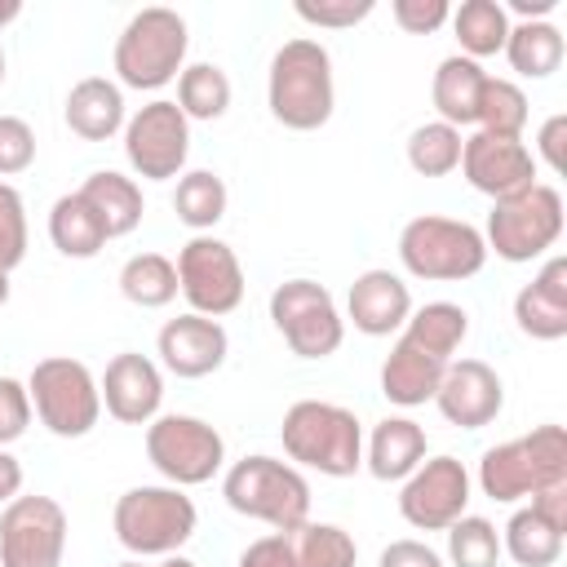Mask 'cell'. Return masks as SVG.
<instances>
[{"label":"cell","mask_w":567,"mask_h":567,"mask_svg":"<svg viewBox=\"0 0 567 567\" xmlns=\"http://www.w3.org/2000/svg\"><path fill=\"white\" fill-rule=\"evenodd\" d=\"M22 13V0H0V27H9Z\"/></svg>","instance_id":"49"},{"label":"cell","mask_w":567,"mask_h":567,"mask_svg":"<svg viewBox=\"0 0 567 567\" xmlns=\"http://www.w3.org/2000/svg\"><path fill=\"white\" fill-rule=\"evenodd\" d=\"M461 146H465L461 128H452L443 120H430V124H416L408 133V164L421 177H447V173L461 168Z\"/></svg>","instance_id":"36"},{"label":"cell","mask_w":567,"mask_h":567,"mask_svg":"<svg viewBox=\"0 0 567 567\" xmlns=\"http://www.w3.org/2000/svg\"><path fill=\"white\" fill-rule=\"evenodd\" d=\"M120 567H146V563H142V558H128V563H120Z\"/></svg>","instance_id":"52"},{"label":"cell","mask_w":567,"mask_h":567,"mask_svg":"<svg viewBox=\"0 0 567 567\" xmlns=\"http://www.w3.org/2000/svg\"><path fill=\"white\" fill-rule=\"evenodd\" d=\"M221 496L235 514L257 518L275 532H288L297 523L310 518V483L292 461L252 452L244 461H235L221 478Z\"/></svg>","instance_id":"6"},{"label":"cell","mask_w":567,"mask_h":567,"mask_svg":"<svg viewBox=\"0 0 567 567\" xmlns=\"http://www.w3.org/2000/svg\"><path fill=\"white\" fill-rule=\"evenodd\" d=\"M452 35L461 44V58H496L505 49V35H509V13L501 9V0H461L452 9Z\"/></svg>","instance_id":"31"},{"label":"cell","mask_w":567,"mask_h":567,"mask_svg":"<svg viewBox=\"0 0 567 567\" xmlns=\"http://www.w3.org/2000/svg\"><path fill=\"white\" fill-rule=\"evenodd\" d=\"M97 390H102V408L120 425H151L164 403V372L155 359L137 350H120L97 377Z\"/></svg>","instance_id":"19"},{"label":"cell","mask_w":567,"mask_h":567,"mask_svg":"<svg viewBox=\"0 0 567 567\" xmlns=\"http://www.w3.org/2000/svg\"><path fill=\"white\" fill-rule=\"evenodd\" d=\"M31 425V394L27 381L18 377H0V447L18 443Z\"/></svg>","instance_id":"42"},{"label":"cell","mask_w":567,"mask_h":567,"mask_svg":"<svg viewBox=\"0 0 567 567\" xmlns=\"http://www.w3.org/2000/svg\"><path fill=\"white\" fill-rule=\"evenodd\" d=\"M80 195H84V204L97 213L106 239H124V235H133V230L142 226L146 199H142V186H137L133 177H124V173H115V168H97V173L84 177Z\"/></svg>","instance_id":"26"},{"label":"cell","mask_w":567,"mask_h":567,"mask_svg":"<svg viewBox=\"0 0 567 567\" xmlns=\"http://www.w3.org/2000/svg\"><path fill=\"white\" fill-rule=\"evenodd\" d=\"M270 323L297 359H328L346 341L337 297L315 279H284L270 292Z\"/></svg>","instance_id":"11"},{"label":"cell","mask_w":567,"mask_h":567,"mask_svg":"<svg viewBox=\"0 0 567 567\" xmlns=\"http://www.w3.org/2000/svg\"><path fill=\"white\" fill-rule=\"evenodd\" d=\"M159 567H199V563H190V558H186V554H168V558H164V563H159Z\"/></svg>","instance_id":"50"},{"label":"cell","mask_w":567,"mask_h":567,"mask_svg":"<svg viewBox=\"0 0 567 567\" xmlns=\"http://www.w3.org/2000/svg\"><path fill=\"white\" fill-rule=\"evenodd\" d=\"M447 563L452 567H496L501 563V532L483 514H461L447 527Z\"/></svg>","instance_id":"38"},{"label":"cell","mask_w":567,"mask_h":567,"mask_svg":"<svg viewBox=\"0 0 567 567\" xmlns=\"http://www.w3.org/2000/svg\"><path fill=\"white\" fill-rule=\"evenodd\" d=\"M239 567H297V563H292L288 536H284V532H270V536H257V540L239 554Z\"/></svg>","instance_id":"46"},{"label":"cell","mask_w":567,"mask_h":567,"mask_svg":"<svg viewBox=\"0 0 567 567\" xmlns=\"http://www.w3.org/2000/svg\"><path fill=\"white\" fill-rule=\"evenodd\" d=\"M226 182L213 173V168H190L177 177V190H173V213L182 226H190L195 235H208L221 217H226Z\"/></svg>","instance_id":"32"},{"label":"cell","mask_w":567,"mask_h":567,"mask_svg":"<svg viewBox=\"0 0 567 567\" xmlns=\"http://www.w3.org/2000/svg\"><path fill=\"white\" fill-rule=\"evenodd\" d=\"M563 239V195L545 182H532L527 190H514L505 199H492L483 244L501 261H536Z\"/></svg>","instance_id":"8"},{"label":"cell","mask_w":567,"mask_h":567,"mask_svg":"<svg viewBox=\"0 0 567 567\" xmlns=\"http://www.w3.org/2000/svg\"><path fill=\"white\" fill-rule=\"evenodd\" d=\"M532 159H545L549 173H563V168H567V115H563V111H554V115L540 124V133H536V155H532Z\"/></svg>","instance_id":"44"},{"label":"cell","mask_w":567,"mask_h":567,"mask_svg":"<svg viewBox=\"0 0 567 567\" xmlns=\"http://www.w3.org/2000/svg\"><path fill=\"white\" fill-rule=\"evenodd\" d=\"M4 301H9V275L0 270V306H4Z\"/></svg>","instance_id":"51"},{"label":"cell","mask_w":567,"mask_h":567,"mask_svg":"<svg viewBox=\"0 0 567 567\" xmlns=\"http://www.w3.org/2000/svg\"><path fill=\"white\" fill-rule=\"evenodd\" d=\"M399 337H408L421 350H430V354H439V359L452 363L456 350L470 337V310L456 306V301H425V306H416L408 315V323L399 328Z\"/></svg>","instance_id":"29"},{"label":"cell","mask_w":567,"mask_h":567,"mask_svg":"<svg viewBox=\"0 0 567 567\" xmlns=\"http://www.w3.org/2000/svg\"><path fill=\"white\" fill-rule=\"evenodd\" d=\"M186 49H190V31H186V18L177 9H164V4L137 9L124 22V31L115 35V53H111L115 84L137 89V93H155L182 75Z\"/></svg>","instance_id":"3"},{"label":"cell","mask_w":567,"mask_h":567,"mask_svg":"<svg viewBox=\"0 0 567 567\" xmlns=\"http://www.w3.org/2000/svg\"><path fill=\"white\" fill-rule=\"evenodd\" d=\"M408 315H412V292L394 270L372 266V270L354 275L350 292H346V319L354 323V332L390 337L408 323Z\"/></svg>","instance_id":"20"},{"label":"cell","mask_w":567,"mask_h":567,"mask_svg":"<svg viewBox=\"0 0 567 567\" xmlns=\"http://www.w3.org/2000/svg\"><path fill=\"white\" fill-rule=\"evenodd\" d=\"M62 120L84 142H111L128 124L124 89L115 80H106V75H84V80L71 84V93L62 102Z\"/></svg>","instance_id":"22"},{"label":"cell","mask_w":567,"mask_h":567,"mask_svg":"<svg viewBox=\"0 0 567 567\" xmlns=\"http://www.w3.org/2000/svg\"><path fill=\"white\" fill-rule=\"evenodd\" d=\"M377 4L372 0H297L292 13L310 27H323V31H346L354 22H363Z\"/></svg>","instance_id":"40"},{"label":"cell","mask_w":567,"mask_h":567,"mask_svg":"<svg viewBox=\"0 0 567 567\" xmlns=\"http://www.w3.org/2000/svg\"><path fill=\"white\" fill-rule=\"evenodd\" d=\"M474 478L456 456H425L399 487V514L416 532H447L461 514H470Z\"/></svg>","instance_id":"14"},{"label":"cell","mask_w":567,"mask_h":567,"mask_svg":"<svg viewBox=\"0 0 567 567\" xmlns=\"http://www.w3.org/2000/svg\"><path fill=\"white\" fill-rule=\"evenodd\" d=\"M540 518H549L554 527H563L567 532V483H558V487H545V492H536L532 501H527Z\"/></svg>","instance_id":"47"},{"label":"cell","mask_w":567,"mask_h":567,"mask_svg":"<svg viewBox=\"0 0 567 567\" xmlns=\"http://www.w3.org/2000/svg\"><path fill=\"white\" fill-rule=\"evenodd\" d=\"M434 408L443 412L447 425L483 430L505 408V381L483 359H452L443 381H439V390H434Z\"/></svg>","instance_id":"17"},{"label":"cell","mask_w":567,"mask_h":567,"mask_svg":"<svg viewBox=\"0 0 567 567\" xmlns=\"http://www.w3.org/2000/svg\"><path fill=\"white\" fill-rule=\"evenodd\" d=\"M35 164V128L22 115H0V177H18Z\"/></svg>","instance_id":"41"},{"label":"cell","mask_w":567,"mask_h":567,"mask_svg":"<svg viewBox=\"0 0 567 567\" xmlns=\"http://www.w3.org/2000/svg\"><path fill=\"white\" fill-rule=\"evenodd\" d=\"M505 62L523 75V80H545L563 66L567 58V40L554 22H509V35H505Z\"/></svg>","instance_id":"27"},{"label":"cell","mask_w":567,"mask_h":567,"mask_svg":"<svg viewBox=\"0 0 567 567\" xmlns=\"http://www.w3.org/2000/svg\"><path fill=\"white\" fill-rule=\"evenodd\" d=\"M425 461V430L412 416H385L363 443V465L381 483H403Z\"/></svg>","instance_id":"24"},{"label":"cell","mask_w":567,"mask_h":567,"mask_svg":"<svg viewBox=\"0 0 567 567\" xmlns=\"http://www.w3.org/2000/svg\"><path fill=\"white\" fill-rule=\"evenodd\" d=\"M279 439L297 470H319L328 478H350L363 470V425L341 403L297 399L284 412Z\"/></svg>","instance_id":"2"},{"label":"cell","mask_w":567,"mask_h":567,"mask_svg":"<svg viewBox=\"0 0 567 567\" xmlns=\"http://www.w3.org/2000/svg\"><path fill=\"white\" fill-rule=\"evenodd\" d=\"M0 84H4V49H0Z\"/></svg>","instance_id":"53"},{"label":"cell","mask_w":567,"mask_h":567,"mask_svg":"<svg viewBox=\"0 0 567 567\" xmlns=\"http://www.w3.org/2000/svg\"><path fill=\"white\" fill-rule=\"evenodd\" d=\"M199 509L173 483H142L115 501L111 527L133 558H168L195 536Z\"/></svg>","instance_id":"5"},{"label":"cell","mask_w":567,"mask_h":567,"mask_svg":"<svg viewBox=\"0 0 567 567\" xmlns=\"http://www.w3.org/2000/svg\"><path fill=\"white\" fill-rule=\"evenodd\" d=\"M284 536H288L297 567H354V558H359L354 536L337 523H310L306 518V523L288 527Z\"/></svg>","instance_id":"33"},{"label":"cell","mask_w":567,"mask_h":567,"mask_svg":"<svg viewBox=\"0 0 567 567\" xmlns=\"http://www.w3.org/2000/svg\"><path fill=\"white\" fill-rule=\"evenodd\" d=\"M120 292L142 306V310H159L177 297V266L164 252H133L120 266Z\"/></svg>","instance_id":"34"},{"label":"cell","mask_w":567,"mask_h":567,"mask_svg":"<svg viewBox=\"0 0 567 567\" xmlns=\"http://www.w3.org/2000/svg\"><path fill=\"white\" fill-rule=\"evenodd\" d=\"M27 394H31V412L40 416V425L58 439H84L102 416L97 377L89 372V363L71 354L40 359L27 377Z\"/></svg>","instance_id":"9"},{"label":"cell","mask_w":567,"mask_h":567,"mask_svg":"<svg viewBox=\"0 0 567 567\" xmlns=\"http://www.w3.org/2000/svg\"><path fill=\"white\" fill-rule=\"evenodd\" d=\"M390 13L399 22V31H408V35H434L452 18V4L447 0H394Z\"/></svg>","instance_id":"43"},{"label":"cell","mask_w":567,"mask_h":567,"mask_svg":"<svg viewBox=\"0 0 567 567\" xmlns=\"http://www.w3.org/2000/svg\"><path fill=\"white\" fill-rule=\"evenodd\" d=\"M49 239L62 257H75V261H89L106 248V230L97 221V213L84 204L80 190L71 195H58L53 208H49Z\"/></svg>","instance_id":"28"},{"label":"cell","mask_w":567,"mask_h":567,"mask_svg":"<svg viewBox=\"0 0 567 567\" xmlns=\"http://www.w3.org/2000/svg\"><path fill=\"white\" fill-rule=\"evenodd\" d=\"M266 106L292 133H315L332 120L337 84H332V53L310 40H284L266 71Z\"/></svg>","instance_id":"1"},{"label":"cell","mask_w":567,"mask_h":567,"mask_svg":"<svg viewBox=\"0 0 567 567\" xmlns=\"http://www.w3.org/2000/svg\"><path fill=\"white\" fill-rule=\"evenodd\" d=\"M155 354L159 368L182 377V381H199L208 372H217L230 354V337L221 328V319H204V315H177L159 328L155 337Z\"/></svg>","instance_id":"18"},{"label":"cell","mask_w":567,"mask_h":567,"mask_svg":"<svg viewBox=\"0 0 567 567\" xmlns=\"http://www.w3.org/2000/svg\"><path fill=\"white\" fill-rule=\"evenodd\" d=\"M146 461L173 487H199L226 465V439L204 416L164 412L146 425Z\"/></svg>","instance_id":"10"},{"label":"cell","mask_w":567,"mask_h":567,"mask_svg":"<svg viewBox=\"0 0 567 567\" xmlns=\"http://www.w3.org/2000/svg\"><path fill=\"white\" fill-rule=\"evenodd\" d=\"M483 84H487L483 62L461 58V53L443 58V62L434 66V80H430V102H434L439 120H443V124H452V128L474 124V120H478Z\"/></svg>","instance_id":"25"},{"label":"cell","mask_w":567,"mask_h":567,"mask_svg":"<svg viewBox=\"0 0 567 567\" xmlns=\"http://www.w3.org/2000/svg\"><path fill=\"white\" fill-rule=\"evenodd\" d=\"M447 372V359L421 350L416 341L399 337L381 363V394L394 403V408H421V403H434V390Z\"/></svg>","instance_id":"23"},{"label":"cell","mask_w":567,"mask_h":567,"mask_svg":"<svg viewBox=\"0 0 567 567\" xmlns=\"http://www.w3.org/2000/svg\"><path fill=\"white\" fill-rule=\"evenodd\" d=\"M527 93L514 84V80H501V75H487L483 84V97H478V133H496V137H523L527 128Z\"/></svg>","instance_id":"37"},{"label":"cell","mask_w":567,"mask_h":567,"mask_svg":"<svg viewBox=\"0 0 567 567\" xmlns=\"http://www.w3.org/2000/svg\"><path fill=\"white\" fill-rule=\"evenodd\" d=\"M27 257V204L18 186L0 182V270L9 275Z\"/></svg>","instance_id":"39"},{"label":"cell","mask_w":567,"mask_h":567,"mask_svg":"<svg viewBox=\"0 0 567 567\" xmlns=\"http://www.w3.org/2000/svg\"><path fill=\"white\" fill-rule=\"evenodd\" d=\"M177 111L186 120H221L230 111V75L217 62H190L177 75Z\"/></svg>","instance_id":"35"},{"label":"cell","mask_w":567,"mask_h":567,"mask_svg":"<svg viewBox=\"0 0 567 567\" xmlns=\"http://www.w3.org/2000/svg\"><path fill=\"white\" fill-rule=\"evenodd\" d=\"M514 323L532 341H563L567 337V257H545L532 284L514 297Z\"/></svg>","instance_id":"21"},{"label":"cell","mask_w":567,"mask_h":567,"mask_svg":"<svg viewBox=\"0 0 567 567\" xmlns=\"http://www.w3.org/2000/svg\"><path fill=\"white\" fill-rule=\"evenodd\" d=\"M563 536H567L563 527H554L532 505H523L501 527V554H509L518 567H554L563 558Z\"/></svg>","instance_id":"30"},{"label":"cell","mask_w":567,"mask_h":567,"mask_svg":"<svg viewBox=\"0 0 567 567\" xmlns=\"http://www.w3.org/2000/svg\"><path fill=\"white\" fill-rule=\"evenodd\" d=\"M377 567H447L439 549H430L425 540L416 536H403V540H390L377 558Z\"/></svg>","instance_id":"45"},{"label":"cell","mask_w":567,"mask_h":567,"mask_svg":"<svg viewBox=\"0 0 567 567\" xmlns=\"http://www.w3.org/2000/svg\"><path fill=\"white\" fill-rule=\"evenodd\" d=\"M399 261L412 279L461 284L487 266V244H483V230L470 221L421 213L399 230Z\"/></svg>","instance_id":"7"},{"label":"cell","mask_w":567,"mask_h":567,"mask_svg":"<svg viewBox=\"0 0 567 567\" xmlns=\"http://www.w3.org/2000/svg\"><path fill=\"white\" fill-rule=\"evenodd\" d=\"M66 509L53 496H18L0 509V567H62Z\"/></svg>","instance_id":"15"},{"label":"cell","mask_w":567,"mask_h":567,"mask_svg":"<svg viewBox=\"0 0 567 567\" xmlns=\"http://www.w3.org/2000/svg\"><path fill=\"white\" fill-rule=\"evenodd\" d=\"M461 173L465 182L487 195L505 199L514 190H527L536 182V159L523 137H496V133H474L461 146Z\"/></svg>","instance_id":"16"},{"label":"cell","mask_w":567,"mask_h":567,"mask_svg":"<svg viewBox=\"0 0 567 567\" xmlns=\"http://www.w3.org/2000/svg\"><path fill=\"white\" fill-rule=\"evenodd\" d=\"M567 483V430L563 425H536L532 434L505 439L483 452L478 461V487L487 501L514 505L532 501L545 487Z\"/></svg>","instance_id":"4"},{"label":"cell","mask_w":567,"mask_h":567,"mask_svg":"<svg viewBox=\"0 0 567 567\" xmlns=\"http://www.w3.org/2000/svg\"><path fill=\"white\" fill-rule=\"evenodd\" d=\"M18 496H22V465H18V456L9 447H0V509L9 501H18Z\"/></svg>","instance_id":"48"},{"label":"cell","mask_w":567,"mask_h":567,"mask_svg":"<svg viewBox=\"0 0 567 567\" xmlns=\"http://www.w3.org/2000/svg\"><path fill=\"white\" fill-rule=\"evenodd\" d=\"M190 155V120L177 111L173 97H155L137 106L124 124V159L142 182L182 177Z\"/></svg>","instance_id":"13"},{"label":"cell","mask_w":567,"mask_h":567,"mask_svg":"<svg viewBox=\"0 0 567 567\" xmlns=\"http://www.w3.org/2000/svg\"><path fill=\"white\" fill-rule=\"evenodd\" d=\"M173 266H177V292L186 297L190 315L221 319V315L239 310L248 284H244V266H239V257L226 239L190 235Z\"/></svg>","instance_id":"12"}]
</instances>
